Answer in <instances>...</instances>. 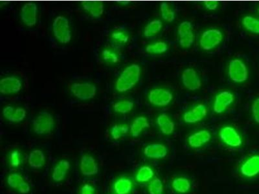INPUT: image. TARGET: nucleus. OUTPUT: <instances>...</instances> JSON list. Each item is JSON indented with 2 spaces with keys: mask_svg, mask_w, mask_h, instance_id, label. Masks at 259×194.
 I'll list each match as a JSON object with an SVG mask.
<instances>
[{
  "mask_svg": "<svg viewBox=\"0 0 259 194\" xmlns=\"http://www.w3.org/2000/svg\"><path fill=\"white\" fill-rule=\"evenodd\" d=\"M140 66L133 64L122 70L115 82V89L119 93H124L135 87L140 79Z\"/></svg>",
  "mask_w": 259,
  "mask_h": 194,
  "instance_id": "nucleus-1",
  "label": "nucleus"
},
{
  "mask_svg": "<svg viewBox=\"0 0 259 194\" xmlns=\"http://www.w3.org/2000/svg\"><path fill=\"white\" fill-rule=\"evenodd\" d=\"M52 31L55 39L62 44H68L72 38L70 23L68 18L58 16L53 20Z\"/></svg>",
  "mask_w": 259,
  "mask_h": 194,
  "instance_id": "nucleus-2",
  "label": "nucleus"
},
{
  "mask_svg": "<svg viewBox=\"0 0 259 194\" xmlns=\"http://www.w3.org/2000/svg\"><path fill=\"white\" fill-rule=\"evenodd\" d=\"M54 128V117L48 112L39 113L32 122V131L38 135H50Z\"/></svg>",
  "mask_w": 259,
  "mask_h": 194,
  "instance_id": "nucleus-3",
  "label": "nucleus"
},
{
  "mask_svg": "<svg viewBox=\"0 0 259 194\" xmlns=\"http://www.w3.org/2000/svg\"><path fill=\"white\" fill-rule=\"evenodd\" d=\"M71 93L76 99L80 101H89L93 99L97 94V87L93 83L75 82L71 85Z\"/></svg>",
  "mask_w": 259,
  "mask_h": 194,
  "instance_id": "nucleus-4",
  "label": "nucleus"
},
{
  "mask_svg": "<svg viewBox=\"0 0 259 194\" xmlns=\"http://www.w3.org/2000/svg\"><path fill=\"white\" fill-rule=\"evenodd\" d=\"M228 75L233 82L243 83L248 78V69L241 60L233 59L229 63Z\"/></svg>",
  "mask_w": 259,
  "mask_h": 194,
  "instance_id": "nucleus-5",
  "label": "nucleus"
},
{
  "mask_svg": "<svg viewBox=\"0 0 259 194\" xmlns=\"http://www.w3.org/2000/svg\"><path fill=\"white\" fill-rule=\"evenodd\" d=\"M223 34L220 30L210 29L203 32L200 39V47L205 51L213 50L222 42Z\"/></svg>",
  "mask_w": 259,
  "mask_h": 194,
  "instance_id": "nucleus-6",
  "label": "nucleus"
},
{
  "mask_svg": "<svg viewBox=\"0 0 259 194\" xmlns=\"http://www.w3.org/2000/svg\"><path fill=\"white\" fill-rule=\"evenodd\" d=\"M79 169L83 176L87 177L96 176L99 172L98 162L92 155L83 154L80 159Z\"/></svg>",
  "mask_w": 259,
  "mask_h": 194,
  "instance_id": "nucleus-7",
  "label": "nucleus"
},
{
  "mask_svg": "<svg viewBox=\"0 0 259 194\" xmlns=\"http://www.w3.org/2000/svg\"><path fill=\"white\" fill-rule=\"evenodd\" d=\"M148 100L150 105L158 107H165L169 105L173 100V94L168 89H154L148 94Z\"/></svg>",
  "mask_w": 259,
  "mask_h": 194,
  "instance_id": "nucleus-8",
  "label": "nucleus"
},
{
  "mask_svg": "<svg viewBox=\"0 0 259 194\" xmlns=\"http://www.w3.org/2000/svg\"><path fill=\"white\" fill-rule=\"evenodd\" d=\"M193 25L191 22L185 21L178 27V42L183 48H189L193 44L194 34Z\"/></svg>",
  "mask_w": 259,
  "mask_h": 194,
  "instance_id": "nucleus-9",
  "label": "nucleus"
},
{
  "mask_svg": "<svg viewBox=\"0 0 259 194\" xmlns=\"http://www.w3.org/2000/svg\"><path fill=\"white\" fill-rule=\"evenodd\" d=\"M220 139L228 147L239 148L243 143L241 135L234 128L231 126H224L220 130Z\"/></svg>",
  "mask_w": 259,
  "mask_h": 194,
  "instance_id": "nucleus-10",
  "label": "nucleus"
},
{
  "mask_svg": "<svg viewBox=\"0 0 259 194\" xmlns=\"http://www.w3.org/2000/svg\"><path fill=\"white\" fill-rule=\"evenodd\" d=\"M239 172L242 176L248 179L259 175V155H253L243 161L240 166Z\"/></svg>",
  "mask_w": 259,
  "mask_h": 194,
  "instance_id": "nucleus-11",
  "label": "nucleus"
},
{
  "mask_svg": "<svg viewBox=\"0 0 259 194\" xmlns=\"http://www.w3.org/2000/svg\"><path fill=\"white\" fill-rule=\"evenodd\" d=\"M22 89V81L15 76H7L0 80V93L4 95L19 93Z\"/></svg>",
  "mask_w": 259,
  "mask_h": 194,
  "instance_id": "nucleus-12",
  "label": "nucleus"
},
{
  "mask_svg": "<svg viewBox=\"0 0 259 194\" xmlns=\"http://www.w3.org/2000/svg\"><path fill=\"white\" fill-rule=\"evenodd\" d=\"M71 169L70 161L66 159H61L53 166L51 173V178L53 182L61 183L66 179Z\"/></svg>",
  "mask_w": 259,
  "mask_h": 194,
  "instance_id": "nucleus-13",
  "label": "nucleus"
},
{
  "mask_svg": "<svg viewBox=\"0 0 259 194\" xmlns=\"http://www.w3.org/2000/svg\"><path fill=\"white\" fill-rule=\"evenodd\" d=\"M2 115L11 123L18 124L24 121L27 116L26 110L20 106L9 105L2 110Z\"/></svg>",
  "mask_w": 259,
  "mask_h": 194,
  "instance_id": "nucleus-14",
  "label": "nucleus"
},
{
  "mask_svg": "<svg viewBox=\"0 0 259 194\" xmlns=\"http://www.w3.org/2000/svg\"><path fill=\"white\" fill-rule=\"evenodd\" d=\"M20 16L22 22L27 27L34 26L38 16V6L33 2L25 4L21 9Z\"/></svg>",
  "mask_w": 259,
  "mask_h": 194,
  "instance_id": "nucleus-15",
  "label": "nucleus"
},
{
  "mask_svg": "<svg viewBox=\"0 0 259 194\" xmlns=\"http://www.w3.org/2000/svg\"><path fill=\"white\" fill-rule=\"evenodd\" d=\"M182 81L184 87L191 91H196L202 86V81L197 71L193 68H187L183 71Z\"/></svg>",
  "mask_w": 259,
  "mask_h": 194,
  "instance_id": "nucleus-16",
  "label": "nucleus"
},
{
  "mask_svg": "<svg viewBox=\"0 0 259 194\" xmlns=\"http://www.w3.org/2000/svg\"><path fill=\"white\" fill-rule=\"evenodd\" d=\"M234 95L230 91H224L220 92L215 96L213 110L217 114H221L225 112L227 108L234 102Z\"/></svg>",
  "mask_w": 259,
  "mask_h": 194,
  "instance_id": "nucleus-17",
  "label": "nucleus"
},
{
  "mask_svg": "<svg viewBox=\"0 0 259 194\" xmlns=\"http://www.w3.org/2000/svg\"><path fill=\"white\" fill-rule=\"evenodd\" d=\"M143 155L150 159L159 160L166 158L168 154V149L165 145L160 143H152L143 149Z\"/></svg>",
  "mask_w": 259,
  "mask_h": 194,
  "instance_id": "nucleus-18",
  "label": "nucleus"
},
{
  "mask_svg": "<svg viewBox=\"0 0 259 194\" xmlns=\"http://www.w3.org/2000/svg\"><path fill=\"white\" fill-rule=\"evenodd\" d=\"M207 110L203 104H200L191 110L187 111L184 115V121L187 124H196L202 121L206 117Z\"/></svg>",
  "mask_w": 259,
  "mask_h": 194,
  "instance_id": "nucleus-19",
  "label": "nucleus"
},
{
  "mask_svg": "<svg viewBox=\"0 0 259 194\" xmlns=\"http://www.w3.org/2000/svg\"><path fill=\"white\" fill-rule=\"evenodd\" d=\"M211 139V135L206 129L196 131L191 134L187 138V142L189 147L193 149H199L207 144Z\"/></svg>",
  "mask_w": 259,
  "mask_h": 194,
  "instance_id": "nucleus-20",
  "label": "nucleus"
},
{
  "mask_svg": "<svg viewBox=\"0 0 259 194\" xmlns=\"http://www.w3.org/2000/svg\"><path fill=\"white\" fill-rule=\"evenodd\" d=\"M133 188V180L126 176L118 177L112 184L113 194H131Z\"/></svg>",
  "mask_w": 259,
  "mask_h": 194,
  "instance_id": "nucleus-21",
  "label": "nucleus"
},
{
  "mask_svg": "<svg viewBox=\"0 0 259 194\" xmlns=\"http://www.w3.org/2000/svg\"><path fill=\"white\" fill-rule=\"evenodd\" d=\"M27 163L29 167L34 170H39L45 167L46 163L45 152L38 149L31 150L27 156Z\"/></svg>",
  "mask_w": 259,
  "mask_h": 194,
  "instance_id": "nucleus-22",
  "label": "nucleus"
},
{
  "mask_svg": "<svg viewBox=\"0 0 259 194\" xmlns=\"http://www.w3.org/2000/svg\"><path fill=\"white\" fill-rule=\"evenodd\" d=\"M81 8L85 13L96 19L101 17L105 11V6L101 2H83L81 3Z\"/></svg>",
  "mask_w": 259,
  "mask_h": 194,
  "instance_id": "nucleus-23",
  "label": "nucleus"
},
{
  "mask_svg": "<svg viewBox=\"0 0 259 194\" xmlns=\"http://www.w3.org/2000/svg\"><path fill=\"white\" fill-rule=\"evenodd\" d=\"M149 122L147 118L145 116H139L133 120L131 126L130 131L132 137H138L145 129L149 128Z\"/></svg>",
  "mask_w": 259,
  "mask_h": 194,
  "instance_id": "nucleus-24",
  "label": "nucleus"
},
{
  "mask_svg": "<svg viewBox=\"0 0 259 194\" xmlns=\"http://www.w3.org/2000/svg\"><path fill=\"white\" fill-rule=\"evenodd\" d=\"M156 124L164 135H170L174 133L175 129V122L166 114L159 115L156 119Z\"/></svg>",
  "mask_w": 259,
  "mask_h": 194,
  "instance_id": "nucleus-25",
  "label": "nucleus"
},
{
  "mask_svg": "<svg viewBox=\"0 0 259 194\" xmlns=\"http://www.w3.org/2000/svg\"><path fill=\"white\" fill-rule=\"evenodd\" d=\"M154 174L152 167L147 165L142 166L136 172L135 179L139 183H146L154 179Z\"/></svg>",
  "mask_w": 259,
  "mask_h": 194,
  "instance_id": "nucleus-26",
  "label": "nucleus"
},
{
  "mask_svg": "<svg viewBox=\"0 0 259 194\" xmlns=\"http://www.w3.org/2000/svg\"><path fill=\"white\" fill-rule=\"evenodd\" d=\"M171 187L176 192L186 193L191 188V182L187 178L184 177H175L171 182Z\"/></svg>",
  "mask_w": 259,
  "mask_h": 194,
  "instance_id": "nucleus-27",
  "label": "nucleus"
},
{
  "mask_svg": "<svg viewBox=\"0 0 259 194\" xmlns=\"http://www.w3.org/2000/svg\"><path fill=\"white\" fill-rule=\"evenodd\" d=\"M101 59L105 64L114 65L121 61L119 53L114 47H105L102 51Z\"/></svg>",
  "mask_w": 259,
  "mask_h": 194,
  "instance_id": "nucleus-28",
  "label": "nucleus"
},
{
  "mask_svg": "<svg viewBox=\"0 0 259 194\" xmlns=\"http://www.w3.org/2000/svg\"><path fill=\"white\" fill-rule=\"evenodd\" d=\"M130 36L128 32L122 29L114 30L110 34V40L115 46L122 47L128 42Z\"/></svg>",
  "mask_w": 259,
  "mask_h": 194,
  "instance_id": "nucleus-29",
  "label": "nucleus"
},
{
  "mask_svg": "<svg viewBox=\"0 0 259 194\" xmlns=\"http://www.w3.org/2000/svg\"><path fill=\"white\" fill-rule=\"evenodd\" d=\"M130 126L126 124H115L111 127L110 130V137L113 140H119L129 133Z\"/></svg>",
  "mask_w": 259,
  "mask_h": 194,
  "instance_id": "nucleus-30",
  "label": "nucleus"
},
{
  "mask_svg": "<svg viewBox=\"0 0 259 194\" xmlns=\"http://www.w3.org/2000/svg\"><path fill=\"white\" fill-rule=\"evenodd\" d=\"M24 163V155L20 150L15 149L9 154L8 164L9 167L16 169Z\"/></svg>",
  "mask_w": 259,
  "mask_h": 194,
  "instance_id": "nucleus-31",
  "label": "nucleus"
},
{
  "mask_svg": "<svg viewBox=\"0 0 259 194\" xmlns=\"http://www.w3.org/2000/svg\"><path fill=\"white\" fill-rule=\"evenodd\" d=\"M134 107V102L129 100L117 101L112 106L113 112L121 115H125L131 112Z\"/></svg>",
  "mask_w": 259,
  "mask_h": 194,
  "instance_id": "nucleus-32",
  "label": "nucleus"
},
{
  "mask_svg": "<svg viewBox=\"0 0 259 194\" xmlns=\"http://www.w3.org/2000/svg\"><path fill=\"white\" fill-rule=\"evenodd\" d=\"M242 24L245 29L251 33L259 34V19L253 16H244Z\"/></svg>",
  "mask_w": 259,
  "mask_h": 194,
  "instance_id": "nucleus-33",
  "label": "nucleus"
},
{
  "mask_svg": "<svg viewBox=\"0 0 259 194\" xmlns=\"http://www.w3.org/2000/svg\"><path fill=\"white\" fill-rule=\"evenodd\" d=\"M162 27H163V24L161 20H153L146 25L143 31V35L146 38H150L156 35L161 31Z\"/></svg>",
  "mask_w": 259,
  "mask_h": 194,
  "instance_id": "nucleus-34",
  "label": "nucleus"
},
{
  "mask_svg": "<svg viewBox=\"0 0 259 194\" xmlns=\"http://www.w3.org/2000/svg\"><path fill=\"white\" fill-rule=\"evenodd\" d=\"M25 181L22 174L18 172L11 173L6 178V184L9 188L13 190H17L18 187Z\"/></svg>",
  "mask_w": 259,
  "mask_h": 194,
  "instance_id": "nucleus-35",
  "label": "nucleus"
},
{
  "mask_svg": "<svg viewBox=\"0 0 259 194\" xmlns=\"http://www.w3.org/2000/svg\"><path fill=\"white\" fill-rule=\"evenodd\" d=\"M168 45L165 41H157L154 43H150L145 47V52L149 54L160 55L167 52Z\"/></svg>",
  "mask_w": 259,
  "mask_h": 194,
  "instance_id": "nucleus-36",
  "label": "nucleus"
},
{
  "mask_svg": "<svg viewBox=\"0 0 259 194\" xmlns=\"http://www.w3.org/2000/svg\"><path fill=\"white\" fill-rule=\"evenodd\" d=\"M160 11L162 18L167 22H172L175 19V12L169 4L163 2L160 5Z\"/></svg>",
  "mask_w": 259,
  "mask_h": 194,
  "instance_id": "nucleus-37",
  "label": "nucleus"
},
{
  "mask_svg": "<svg viewBox=\"0 0 259 194\" xmlns=\"http://www.w3.org/2000/svg\"><path fill=\"white\" fill-rule=\"evenodd\" d=\"M148 192L149 194H163V184L159 178L155 177L149 182L148 185Z\"/></svg>",
  "mask_w": 259,
  "mask_h": 194,
  "instance_id": "nucleus-38",
  "label": "nucleus"
},
{
  "mask_svg": "<svg viewBox=\"0 0 259 194\" xmlns=\"http://www.w3.org/2000/svg\"><path fill=\"white\" fill-rule=\"evenodd\" d=\"M79 194H96V189L90 183H84L80 187Z\"/></svg>",
  "mask_w": 259,
  "mask_h": 194,
  "instance_id": "nucleus-39",
  "label": "nucleus"
},
{
  "mask_svg": "<svg viewBox=\"0 0 259 194\" xmlns=\"http://www.w3.org/2000/svg\"><path fill=\"white\" fill-rule=\"evenodd\" d=\"M251 110L254 120L256 123L259 124V97L254 101Z\"/></svg>",
  "mask_w": 259,
  "mask_h": 194,
  "instance_id": "nucleus-40",
  "label": "nucleus"
},
{
  "mask_svg": "<svg viewBox=\"0 0 259 194\" xmlns=\"http://www.w3.org/2000/svg\"><path fill=\"white\" fill-rule=\"evenodd\" d=\"M31 190V187L28 182L25 181L20 184L17 189V192L19 194H29Z\"/></svg>",
  "mask_w": 259,
  "mask_h": 194,
  "instance_id": "nucleus-41",
  "label": "nucleus"
},
{
  "mask_svg": "<svg viewBox=\"0 0 259 194\" xmlns=\"http://www.w3.org/2000/svg\"><path fill=\"white\" fill-rule=\"evenodd\" d=\"M205 8L209 11H216L219 8V3L214 1L205 2L204 3Z\"/></svg>",
  "mask_w": 259,
  "mask_h": 194,
  "instance_id": "nucleus-42",
  "label": "nucleus"
},
{
  "mask_svg": "<svg viewBox=\"0 0 259 194\" xmlns=\"http://www.w3.org/2000/svg\"><path fill=\"white\" fill-rule=\"evenodd\" d=\"M258 14H259V8H258Z\"/></svg>",
  "mask_w": 259,
  "mask_h": 194,
  "instance_id": "nucleus-43",
  "label": "nucleus"
}]
</instances>
